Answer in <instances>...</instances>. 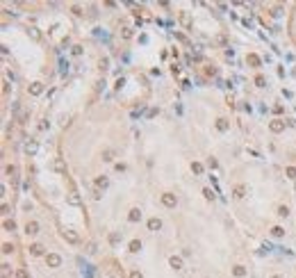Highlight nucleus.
<instances>
[{"instance_id":"1","label":"nucleus","mask_w":296,"mask_h":278,"mask_svg":"<svg viewBox=\"0 0 296 278\" xmlns=\"http://www.w3.org/2000/svg\"><path fill=\"white\" fill-rule=\"evenodd\" d=\"M46 262H48L50 267H59L62 265V258H59L57 253H48V255H46Z\"/></svg>"},{"instance_id":"2","label":"nucleus","mask_w":296,"mask_h":278,"mask_svg":"<svg viewBox=\"0 0 296 278\" xmlns=\"http://www.w3.org/2000/svg\"><path fill=\"white\" fill-rule=\"evenodd\" d=\"M25 233L27 235H37V233H39V224H37V221H27L25 224Z\"/></svg>"},{"instance_id":"3","label":"nucleus","mask_w":296,"mask_h":278,"mask_svg":"<svg viewBox=\"0 0 296 278\" xmlns=\"http://www.w3.org/2000/svg\"><path fill=\"white\" fill-rule=\"evenodd\" d=\"M162 203L166 208H175V196L173 194H162Z\"/></svg>"},{"instance_id":"4","label":"nucleus","mask_w":296,"mask_h":278,"mask_svg":"<svg viewBox=\"0 0 296 278\" xmlns=\"http://www.w3.org/2000/svg\"><path fill=\"white\" fill-rule=\"evenodd\" d=\"M64 239H66V242H71V244H78V242H80L78 233H73V230H64Z\"/></svg>"},{"instance_id":"5","label":"nucleus","mask_w":296,"mask_h":278,"mask_svg":"<svg viewBox=\"0 0 296 278\" xmlns=\"http://www.w3.org/2000/svg\"><path fill=\"white\" fill-rule=\"evenodd\" d=\"M269 128L273 130V132H280V130H285V121H280V119L271 121V123H269Z\"/></svg>"},{"instance_id":"6","label":"nucleus","mask_w":296,"mask_h":278,"mask_svg":"<svg viewBox=\"0 0 296 278\" xmlns=\"http://www.w3.org/2000/svg\"><path fill=\"white\" fill-rule=\"evenodd\" d=\"M53 169H55L57 173H64V171H66V164H64V160H59V157H57V160L53 162Z\"/></svg>"},{"instance_id":"7","label":"nucleus","mask_w":296,"mask_h":278,"mask_svg":"<svg viewBox=\"0 0 296 278\" xmlns=\"http://www.w3.org/2000/svg\"><path fill=\"white\" fill-rule=\"evenodd\" d=\"M162 228V221L157 217H153V219H148V230H160Z\"/></svg>"},{"instance_id":"8","label":"nucleus","mask_w":296,"mask_h":278,"mask_svg":"<svg viewBox=\"0 0 296 278\" xmlns=\"http://www.w3.org/2000/svg\"><path fill=\"white\" fill-rule=\"evenodd\" d=\"M128 219H130L132 224H135V221H139V219H141V212H139V208H132V210H130V214H128Z\"/></svg>"},{"instance_id":"9","label":"nucleus","mask_w":296,"mask_h":278,"mask_svg":"<svg viewBox=\"0 0 296 278\" xmlns=\"http://www.w3.org/2000/svg\"><path fill=\"white\" fill-rule=\"evenodd\" d=\"M169 265L173 267V269H182V260H180V258H175V255H173V258H169Z\"/></svg>"},{"instance_id":"10","label":"nucleus","mask_w":296,"mask_h":278,"mask_svg":"<svg viewBox=\"0 0 296 278\" xmlns=\"http://www.w3.org/2000/svg\"><path fill=\"white\" fill-rule=\"evenodd\" d=\"M271 235H273V237H283L285 228H283V226H273V228H271Z\"/></svg>"},{"instance_id":"11","label":"nucleus","mask_w":296,"mask_h":278,"mask_svg":"<svg viewBox=\"0 0 296 278\" xmlns=\"http://www.w3.org/2000/svg\"><path fill=\"white\" fill-rule=\"evenodd\" d=\"M68 203H71V205H80V196H78L75 192H71V194H68Z\"/></svg>"},{"instance_id":"12","label":"nucleus","mask_w":296,"mask_h":278,"mask_svg":"<svg viewBox=\"0 0 296 278\" xmlns=\"http://www.w3.org/2000/svg\"><path fill=\"white\" fill-rule=\"evenodd\" d=\"M235 196H237V199L246 196V187H244V185H237V187H235Z\"/></svg>"},{"instance_id":"13","label":"nucleus","mask_w":296,"mask_h":278,"mask_svg":"<svg viewBox=\"0 0 296 278\" xmlns=\"http://www.w3.org/2000/svg\"><path fill=\"white\" fill-rule=\"evenodd\" d=\"M232 274H235V276H237V278H242V276H246V269H244L242 265H237V267H235V269H232Z\"/></svg>"},{"instance_id":"14","label":"nucleus","mask_w":296,"mask_h":278,"mask_svg":"<svg viewBox=\"0 0 296 278\" xmlns=\"http://www.w3.org/2000/svg\"><path fill=\"white\" fill-rule=\"evenodd\" d=\"M30 251H32V255H41V253H43V246H41V244H32Z\"/></svg>"},{"instance_id":"15","label":"nucleus","mask_w":296,"mask_h":278,"mask_svg":"<svg viewBox=\"0 0 296 278\" xmlns=\"http://www.w3.org/2000/svg\"><path fill=\"white\" fill-rule=\"evenodd\" d=\"M216 128H219L221 132H226V130H228V121H226V119H219V121H216Z\"/></svg>"},{"instance_id":"16","label":"nucleus","mask_w":296,"mask_h":278,"mask_svg":"<svg viewBox=\"0 0 296 278\" xmlns=\"http://www.w3.org/2000/svg\"><path fill=\"white\" fill-rule=\"evenodd\" d=\"M139 249H141V242H139V239H132V242H130V251L137 253Z\"/></svg>"},{"instance_id":"17","label":"nucleus","mask_w":296,"mask_h":278,"mask_svg":"<svg viewBox=\"0 0 296 278\" xmlns=\"http://www.w3.org/2000/svg\"><path fill=\"white\" fill-rule=\"evenodd\" d=\"M30 93H32V96H39V93H41V84H39V82H34V84L30 87Z\"/></svg>"},{"instance_id":"18","label":"nucleus","mask_w":296,"mask_h":278,"mask_svg":"<svg viewBox=\"0 0 296 278\" xmlns=\"http://www.w3.org/2000/svg\"><path fill=\"white\" fill-rule=\"evenodd\" d=\"M248 62H251L253 66H260V57H257V55H248Z\"/></svg>"},{"instance_id":"19","label":"nucleus","mask_w":296,"mask_h":278,"mask_svg":"<svg viewBox=\"0 0 296 278\" xmlns=\"http://www.w3.org/2000/svg\"><path fill=\"white\" fill-rule=\"evenodd\" d=\"M25 150H27V153H37V144H34V141H30V144L25 146Z\"/></svg>"},{"instance_id":"20","label":"nucleus","mask_w":296,"mask_h":278,"mask_svg":"<svg viewBox=\"0 0 296 278\" xmlns=\"http://www.w3.org/2000/svg\"><path fill=\"white\" fill-rule=\"evenodd\" d=\"M191 171L194 173H203V167L198 164V162H194V164H191Z\"/></svg>"},{"instance_id":"21","label":"nucleus","mask_w":296,"mask_h":278,"mask_svg":"<svg viewBox=\"0 0 296 278\" xmlns=\"http://www.w3.org/2000/svg\"><path fill=\"white\" fill-rule=\"evenodd\" d=\"M285 173H287V178H296V169H294V167H287V171H285Z\"/></svg>"},{"instance_id":"22","label":"nucleus","mask_w":296,"mask_h":278,"mask_svg":"<svg viewBox=\"0 0 296 278\" xmlns=\"http://www.w3.org/2000/svg\"><path fill=\"white\" fill-rule=\"evenodd\" d=\"M203 194H205V199H207V201H212V196H214V194H212V189H210V187H205V189H203Z\"/></svg>"},{"instance_id":"23","label":"nucleus","mask_w":296,"mask_h":278,"mask_svg":"<svg viewBox=\"0 0 296 278\" xmlns=\"http://www.w3.org/2000/svg\"><path fill=\"white\" fill-rule=\"evenodd\" d=\"M96 187H107V178H98L96 180Z\"/></svg>"},{"instance_id":"24","label":"nucleus","mask_w":296,"mask_h":278,"mask_svg":"<svg viewBox=\"0 0 296 278\" xmlns=\"http://www.w3.org/2000/svg\"><path fill=\"white\" fill-rule=\"evenodd\" d=\"M278 214H280V217H287V214H289V210H287L285 205H280V208H278Z\"/></svg>"},{"instance_id":"25","label":"nucleus","mask_w":296,"mask_h":278,"mask_svg":"<svg viewBox=\"0 0 296 278\" xmlns=\"http://www.w3.org/2000/svg\"><path fill=\"white\" fill-rule=\"evenodd\" d=\"M132 37V32H130V27H123V39H130Z\"/></svg>"},{"instance_id":"26","label":"nucleus","mask_w":296,"mask_h":278,"mask_svg":"<svg viewBox=\"0 0 296 278\" xmlns=\"http://www.w3.org/2000/svg\"><path fill=\"white\" fill-rule=\"evenodd\" d=\"M112 155H114L112 150H105V153H103V160H105V162H109V160H112Z\"/></svg>"},{"instance_id":"27","label":"nucleus","mask_w":296,"mask_h":278,"mask_svg":"<svg viewBox=\"0 0 296 278\" xmlns=\"http://www.w3.org/2000/svg\"><path fill=\"white\" fill-rule=\"evenodd\" d=\"M12 249H14L12 244H2V253H12Z\"/></svg>"},{"instance_id":"28","label":"nucleus","mask_w":296,"mask_h":278,"mask_svg":"<svg viewBox=\"0 0 296 278\" xmlns=\"http://www.w3.org/2000/svg\"><path fill=\"white\" fill-rule=\"evenodd\" d=\"M16 226H14V221H5V230H14Z\"/></svg>"},{"instance_id":"29","label":"nucleus","mask_w":296,"mask_h":278,"mask_svg":"<svg viewBox=\"0 0 296 278\" xmlns=\"http://www.w3.org/2000/svg\"><path fill=\"white\" fill-rule=\"evenodd\" d=\"M18 278H27V271H25V269H21V271H18Z\"/></svg>"},{"instance_id":"30","label":"nucleus","mask_w":296,"mask_h":278,"mask_svg":"<svg viewBox=\"0 0 296 278\" xmlns=\"http://www.w3.org/2000/svg\"><path fill=\"white\" fill-rule=\"evenodd\" d=\"M130 278H141V274H139V271H132V274H130Z\"/></svg>"},{"instance_id":"31","label":"nucleus","mask_w":296,"mask_h":278,"mask_svg":"<svg viewBox=\"0 0 296 278\" xmlns=\"http://www.w3.org/2000/svg\"><path fill=\"white\" fill-rule=\"evenodd\" d=\"M271 278H283V276H271Z\"/></svg>"}]
</instances>
